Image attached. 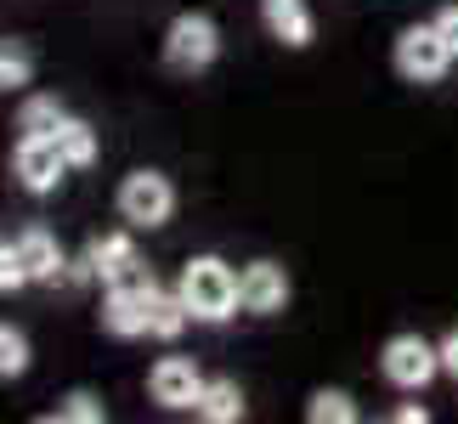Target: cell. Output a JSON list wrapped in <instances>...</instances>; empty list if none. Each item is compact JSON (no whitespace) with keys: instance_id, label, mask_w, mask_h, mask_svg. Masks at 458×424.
<instances>
[{"instance_id":"cell-1","label":"cell","mask_w":458,"mask_h":424,"mask_svg":"<svg viewBox=\"0 0 458 424\" xmlns=\"http://www.w3.org/2000/svg\"><path fill=\"white\" fill-rule=\"evenodd\" d=\"M175 294L187 300L192 323H226V317L243 311V300H238V272L226 267L221 255H192L187 267H182V277H175Z\"/></svg>"},{"instance_id":"cell-22","label":"cell","mask_w":458,"mask_h":424,"mask_svg":"<svg viewBox=\"0 0 458 424\" xmlns=\"http://www.w3.org/2000/svg\"><path fill=\"white\" fill-rule=\"evenodd\" d=\"M436 345H442V374H447V379H458V328H447Z\"/></svg>"},{"instance_id":"cell-2","label":"cell","mask_w":458,"mask_h":424,"mask_svg":"<svg viewBox=\"0 0 458 424\" xmlns=\"http://www.w3.org/2000/svg\"><path fill=\"white\" fill-rule=\"evenodd\" d=\"M114 204L131 233H153V226H170V216H175V182L165 170H131L119 182Z\"/></svg>"},{"instance_id":"cell-11","label":"cell","mask_w":458,"mask_h":424,"mask_svg":"<svg viewBox=\"0 0 458 424\" xmlns=\"http://www.w3.org/2000/svg\"><path fill=\"white\" fill-rule=\"evenodd\" d=\"M260 23H267L272 40H284L289 51H306L317 40V17L306 0H260Z\"/></svg>"},{"instance_id":"cell-25","label":"cell","mask_w":458,"mask_h":424,"mask_svg":"<svg viewBox=\"0 0 458 424\" xmlns=\"http://www.w3.org/2000/svg\"><path fill=\"white\" fill-rule=\"evenodd\" d=\"M0 243H6V238H0Z\"/></svg>"},{"instance_id":"cell-3","label":"cell","mask_w":458,"mask_h":424,"mask_svg":"<svg viewBox=\"0 0 458 424\" xmlns=\"http://www.w3.org/2000/svg\"><path fill=\"white\" fill-rule=\"evenodd\" d=\"M158 51H165V68H170V74H204V68L221 57L216 17H209V12H175Z\"/></svg>"},{"instance_id":"cell-20","label":"cell","mask_w":458,"mask_h":424,"mask_svg":"<svg viewBox=\"0 0 458 424\" xmlns=\"http://www.w3.org/2000/svg\"><path fill=\"white\" fill-rule=\"evenodd\" d=\"M51 419H63V424H108V402L97 391H68Z\"/></svg>"},{"instance_id":"cell-9","label":"cell","mask_w":458,"mask_h":424,"mask_svg":"<svg viewBox=\"0 0 458 424\" xmlns=\"http://www.w3.org/2000/svg\"><path fill=\"white\" fill-rule=\"evenodd\" d=\"M165 289V283H158ZM158 289H125V283H108V294H102V328L114 334V340H142L148 334V306Z\"/></svg>"},{"instance_id":"cell-23","label":"cell","mask_w":458,"mask_h":424,"mask_svg":"<svg viewBox=\"0 0 458 424\" xmlns=\"http://www.w3.org/2000/svg\"><path fill=\"white\" fill-rule=\"evenodd\" d=\"M436 29H442V40L453 46V57H458V6H442V12H436Z\"/></svg>"},{"instance_id":"cell-14","label":"cell","mask_w":458,"mask_h":424,"mask_svg":"<svg viewBox=\"0 0 458 424\" xmlns=\"http://www.w3.org/2000/svg\"><path fill=\"white\" fill-rule=\"evenodd\" d=\"M187 323H192L187 300L175 294V289H158V294H153V306H148V334L170 345V340H182V334H187Z\"/></svg>"},{"instance_id":"cell-19","label":"cell","mask_w":458,"mask_h":424,"mask_svg":"<svg viewBox=\"0 0 458 424\" xmlns=\"http://www.w3.org/2000/svg\"><path fill=\"white\" fill-rule=\"evenodd\" d=\"M29 362H34L29 334H23V328H12V323H0V379H23V374H29Z\"/></svg>"},{"instance_id":"cell-12","label":"cell","mask_w":458,"mask_h":424,"mask_svg":"<svg viewBox=\"0 0 458 424\" xmlns=\"http://www.w3.org/2000/svg\"><path fill=\"white\" fill-rule=\"evenodd\" d=\"M199 413L204 424H243V413H250V402H243V391H238V379H209L204 385V396H199Z\"/></svg>"},{"instance_id":"cell-13","label":"cell","mask_w":458,"mask_h":424,"mask_svg":"<svg viewBox=\"0 0 458 424\" xmlns=\"http://www.w3.org/2000/svg\"><path fill=\"white\" fill-rule=\"evenodd\" d=\"M85 260H91V272H97L102 283H114L119 272L131 267V260H142V255H136V238H131V233H102V238L85 243Z\"/></svg>"},{"instance_id":"cell-7","label":"cell","mask_w":458,"mask_h":424,"mask_svg":"<svg viewBox=\"0 0 458 424\" xmlns=\"http://www.w3.org/2000/svg\"><path fill=\"white\" fill-rule=\"evenodd\" d=\"M204 374H199V362L192 357H158L148 368V396L158 402V408H170V413H187V408H199V396H204Z\"/></svg>"},{"instance_id":"cell-16","label":"cell","mask_w":458,"mask_h":424,"mask_svg":"<svg viewBox=\"0 0 458 424\" xmlns=\"http://www.w3.org/2000/svg\"><path fill=\"white\" fill-rule=\"evenodd\" d=\"M51 136H57V148H63V158H68V170H91V165H97V131L85 125V119L63 114V125L51 131Z\"/></svg>"},{"instance_id":"cell-10","label":"cell","mask_w":458,"mask_h":424,"mask_svg":"<svg viewBox=\"0 0 458 424\" xmlns=\"http://www.w3.org/2000/svg\"><path fill=\"white\" fill-rule=\"evenodd\" d=\"M12 243H17V255H23V267H29V277H34V283H63L68 260H63V243H57V233H51V226L29 221Z\"/></svg>"},{"instance_id":"cell-18","label":"cell","mask_w":458,"mask_h":424,"mask_svg":"<svg viewBox=\"0 0 458 424\" xmlns=\"http://www.w3.org/2000/svg\"><path fill=\"white\" fill-rule=\"evenodd\" d=\"M306 419H311V424H357L362 413H357V402H351L345 391H311Z\"/></svg>"},{"instance_id":"cell-4","label":"cell","mask_w":458,"mask_h":424,"mask_svg":"<svg viewBox=\"0 0 458 424\" xmlns=\"http://www.w3.org/2000/svg\"><path fill=\"white\" fill-rule=\"evenodd\" d=\"M379 374H385V385L419 396L436 374H442V345H430L425 334H391V340L379 345Z\"/></svg>"},{"instance_id":"cell-21","label":"cell","mask_w":458,"mask_h":424,"mask_svg":"<svg viewBox=\"0 0 458 424\" xmlns=\"http://www.w3.org/2000/svg\"><path fill=\"white\" fill-rule=\"evenodd\" d=\"M23 283H34V277L23 267V255H17V243H0V294H17Z\"/></svg>"},{"instance_id":"cell-8","label":"cell","mask_w":458,"mask_h":424,"mask_svg":"<svg viewBox=\"0 0 458 424\" xmlns=\"http://www.w3.org/2000/svg\"><path fill=\"white\" fill-rule=\"evenodd\" d=\"M289 294H294V283L277 260H250V267L238 272V300H243L250 317H277L289 306Z\"/></svg>"},{"instance_id":"cell-24","label":"cell","mask_w":458,"mask_h":424,"mask_svg":"<svg viewBox=\"0 0 458 424\" xmlns=\"http://www.w3.org/2000/svg\"><path fill=\"white\" fill-rule=\"evenodd\" d=\"M391 419H396V424H425L430 413H425V408H419V402H402V408H396Z\"/></svg>"},{"instance_id":"cell-5","label":"cell","mask_w":458,"mask_h":424,"mask_svg":"<svg viewBox=\"0 0 458 424\" xmlns=\"http://www.w3.org/2000/svg\"><path fill=\"white\" fill-rule=\"evenodd\" d=\"M391 63H396V74L408 80V85H442L447 68H453L458 57H453V46L442 40V29H436V23H413V29L396 34Z\"/></svg>"},{"instance_id":"cell-17","label":"cell","mask_w":458,"mask_h":424,"mask_svg":"<svg viewBox=\"0 0 458 424\" xmlns=\"http://www.w3.org/2000/svg\"><path fill=\"white\" fill-rule=\"evenodd\" d=\"M23 85H34L29 40H0V91H23Z\"/></svg>"},{"instance_id":"cell-15","label":"cell","mask_w":458,"mask_h":424,"mask_svg":"<svg viewBox=\"0 0 458 424\" xmlns=\"http://www.w3.org/2000/svg\"><path fill=\"white\" fill-rule=\"evenodd\" d=\"M63 114L68 108L51 91H29L23 102H17V131H23V136H51V131L63 125Z\"/></svg>"},{"instance_id":"cell-6","label":"cell","mask_w":458,"mask_h":424,"mask_svg":"<svg viewBox=\"0 0 458 424\" xmlns=\"http://www.w3.org/2000/svg\"><path fill=\"white\" fill-rule=\"evenodd\" d=\"M12 175H17V187H23V192H34V199L57 192L63 175H68V158H63V148H57V136H17V148H12Z\"/></svg>"}]
</instances>
